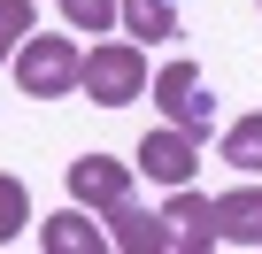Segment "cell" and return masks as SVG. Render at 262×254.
<instances>
[{
    "mask_svg": "<svg viewBox=\"0 0 262 254\" xmlns=\"http://www.w3.org/2000/svg\"><path fill=\"white\" fill-rule=\"evenodd\" d=\"M108 239L123 246V254H170V216H147L139 200H123V208H108Z\"/></svg>",
    "mask_w": 262,
    "mask_h": 254,
    "instance_id": "cell-8",
    "label": "cell"
},
{
    "mask_svg": "<svg viewBox=\"0 0 262 254\" xmlns=\"http://www.w3.org/2000/svg\"><path fill=\"white\" fill-rule=\"evenodd\" d=\"M224 162L231 170H262V116H239L224 131Z\"/></svg>",
    "mask_w": 262,
    "mask_h": 254,
    "instance_id": "cell-11",
    "label": "cell"
},
{
    "mask_svg": "<svg viewBox=\"0 0 262 254\" xmlns=\"http://www.w3.org/2000/svg\"><path fill=\"white\" fill-rule=\"evenodd\" d=\"M39 246H47V254H100V246H116V239H108V231L85 216V200H77V208H62V216L39 223Z\"/></svg>",
    "mask_w": 262,
    "mask_h": 254,
    "instance_id": "cell-7",
    "label": "cell"
},
{
    "mask_svg": "<svg viewBox=\"0 0 262 254\" xmlns=\"http://www.w3.org/2000/svg\"><path fill=\"white\" fill-rule=\"evenodd\" d=\"M39 24H31V0H0V62H16V47L31 39Z\"/></svg>",
    "mask_w": 262,
    "mask_h": 254,
    "instance_id": "cell-12",
    "label": "cell"
},
{
    "mask_svg": "<svg viewBox=\"0 0 262 254\" xmlns=\"http://www.w3.org/2000/svg\"><path fill=\"white\" fill-rule=\"evenodd\" d=\"M139 93H147V54L131 47V39H100L85 54V100L123 108V100H139Z\"/></svg>",
    "mask_w": 262,
    "mask_h": 254,
    "instance_id": "cell-2",
    "label": "cell"
},
{
    "mask_svg": "<svg viewBox=\"0 0 262 254\" xmlns=\"http://www.w3.org/2000/svg\"><path fill=\"white\" fill-rule=\"evenodd\" d=\"M62 16H70L77 31H93V39H100V31L123 16V0H62Z\"/></svg>",
    "mask_w": 262,
    "mask_h": 254,
    "instance_id": "cell-13",
    "label": "cell"
},
{
    "mask_svg": "<svg viewBox=\"0 0 262 254\" xmlns=\"http://www.w3.org/2000/svg\"><path fill=\"white\" fill-rule=\"evenodd\" d=\"M162 216H170V246H185V254H208L216 246V200H201V193L178 185Z\"/></svg>",
    "mask_w": 262,
    "mask_h": 254,
    "instance_id": "cell-6",
    "label": "cell"
},
{
    "mask_svg": "<svg viewBox=\"0 0 262 254\" xmlns=\"http://www.w3.org/2000/svg\"><path fill=\"white\" fill-rule=\"evenodd\" d=\"M131 39H178V0H123Z\"/></svg>",
    "mask_w": 262,
    "mask_h": 254,
    "instance_id": "cell-10",
    "label": "cell"
},
{
    "mask_svg": "<svg viewBox=\"0 0 262 254\" xmlns=\"http://www.w3.org/2000/svg\"><path fill=\"white\" fill-rule=\"evenodd\" d=\"M70 200H85V208H123L131 200V162H116V154H77L70 162Z\"/></svg>",
    "mask_w": 262,
    "mask_h": 254,
    "instance_id": "cell-4",
    "label": "cell"
},
{
    "mask_svg": "<svg viewBox=\"0 0 262 254\" xmlns=\"http://www.w3.org/2000/svg\"><path fill=\"white\" fill-rule=\"evenodd\" d=\"M16 85L31 93V100H62V93H85V54L70 47V39H24L16 47Z\"/></svg>",
    "mask_w": 262,
    "mask_h": 254,
    "instance_id": "cell-1",
    "label": "cell"
},
{
    "mask_svg": "<svg viewBox=\"0 0 262 254\" xmlns=\"http://www.w3.org/2000/svg\"><path fill=\"white\" fill-rule=\"evenodd\" d=\"M31 223V200H24V177H0V239H16Z\"/></svg>",
    "mask_w": 262,
    "mask_h": 254,
    "instance_id": "cell-14",
    "label": "cell"
},
{
    "mask_svg": "<svg viewBox=\"0 0 262 254\" xmlns=\"http://www.w3.org/2000/svg\"><path fill=\"white\" fill-rule=\"evenodd\" d=\"M155 108L178 123V131H193V139L216 123V93L201 85V70H193V62H162V70H155Z\"/></svg>",
    "mask_w": 262,
    "mask_h": 254,
    "instance_id": "cell-3",
    "label": "cell"
},
{
    "mask_svg": "<svg viewBox=\"0 0 262 254\" xmlns=\"http://www.w3.org/2000/svg\"><path fill=\"white\" fill-rule=\"evenodd\" d=\"M216 239H231V246H262V193H254V185L216 193Z\"/></svg>",
    "mask_w": 262,
    "mask_h": 254,
    "instance_id": "cell-9",
    "label": "cell"
},
{
    "mask_svg": "<svg viewBox=\"0 0 262 254\" xmlns=\"http://www.w3.org/2000/svg\"><path fill=\"white\" fill-rule=\"evenodd\" d=\"M193 162H201V139H193V131H178V123H162V131H147V139H139V170H147L155 185H185V177H193Z\"/></svg>",
    "mask_w": 262,
    "mask_h": 254,
    "instance_id": "cell-5",
    "label": "cell"
}]
</instances>
